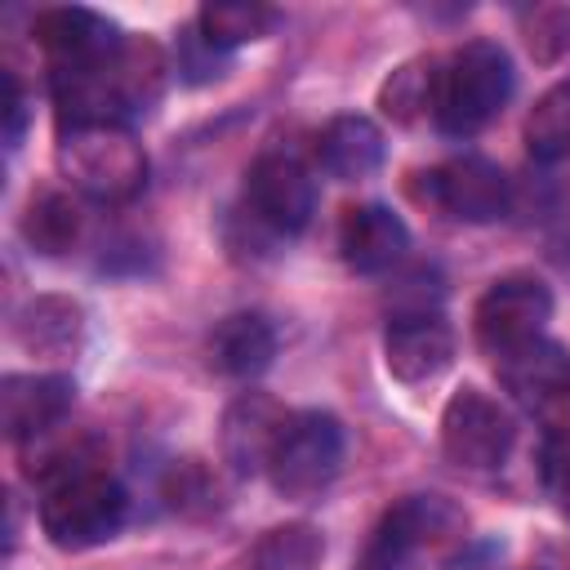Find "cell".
<instances>
[{"instance_id": "6da1fadb", "label": "cell", "mask_w": 570, "mask_h": 570, "mask_svg": "<svg viewBox=\"0 0 570 570\" xmlns=\"http://www.w3.org/2000/svg\"><path fill=\"white\" fill-rule=\"evenodd\" d=\"M174 62L151 36L125 31V40L76 71H49V89L58 102V125H125L160 102Z\"/></svg>"}, {"instance_id": "7a4b0ae2", "label": "cell", "mask_w": 570, "mask_h": 570, "mask_svg": "<svg viewBox=\"0 0 570 570\" xmlns=\"http://www.w3.org/2000/svg\"><path fill=\"white\" fill-rule=\"evenodd\" d=\"M53 156L62 178L98 205H125L147 187V151L129 125H58Z\"/></svg>"}, {"instance_id": "3957f363", "label": "cell", "mask_w": 570, "mask_h": 570, "mask_svg": "<svg viewBox=\"0 0 570 570\" xmlns=\"http://www.w3.org/2000/svg\"><path fill=\"white\" fill-rule=\"evenodd\" d=\"M468 543V512L445 494H405L374 530V561L383 570H445Z\"/></svg>"}, {"instance_id": "277c9868", "label": "cell", "mask_w": 570, "mask_h": 570, "mask_svg": "<svg viewBox=\"0 0 570 570\" xmlns=\"http://www.w3.org/2000/svg\"><path fill=\"white\" fill-rule=\"evenodd\" d=\"M517 71L499 40H468L445 58L441 71V98H436V125L450 138L481 134L512 98Z\"/></svg>"}, {"instance_id": "5b68a950", "label": "cell", "mask_w": 570, "mask_h": 570, "mask_svg": "<svg viewBox=\"0 0 570 570\" xmlns=\"http://www.w3.org/2000/svg\"><path fill=\"white\" fill-rule=\"evenodd\" d=\"M125 512H129L125 485L116 476H107L102 468H94V472H80L71 481L45 490L40 530L53 548L85 552V548H98V543L116 539L120 525H125Z\"/></svg>"}, {"instance_id": "8992f818", "label": "cell", "mask_w": 570, "mask_h": 570, "mask_svg": "<svg viewBox=\"0 0 570 570\" xmlns=\"http://www.w3.org/2000/svg\"><path fill=\"white\" fill-rule=\"evenodd\" d=\"M343 423L330 410H289V423L267 463L272 490L294 503L321 499L343 468Z\"/></svg>"}, {"instance_id": "52a82bcc", "label": "cell", "mask_w": 570, "mask_h": 570, "mask_svg": "<svg viewBox=\"0 0 570 570\" xmlns=\"http://www.w3.org/2000/svg\"><path fill=\"white\" fill-rule=\"evenodd\" d=\"M517 445V423L508 414L503 401H494L490 392L463 383L445 410H441V450L454 468L468 472H494L508 463Z\"/></svg>"}, {"instance_id": "ba28073f", "label": "cell", "mask_w": 570, "mask_h": 570, "mask_svg": "<svg viewBox=\"0 0 570 570\" xmlns=\"http://www.w3.org/2000/svg\"><path fill=\"white\" fill-rule=\"evenodd\" d=\"M548 321H552V289L525 272L499 276L472 307V334L490 361L543 338Z\"/></svg>"}, {"instance_id": "9c48e42d", "label": "cell", "mask_w": 570, "mask_h": 570, "mask_svg": "<svg viewBox=\"0 0 570 570\" xmlns=\"http://www.w3.org/2000/svg\"><path fill=\"white\" fill-rule=\"evenodd\" d=\"M245 209L281 240L298 236L316 214V183L289 147H267L245 169Z\"/></svg>"}, {"instance_id": "30bf717a", "label": "cell", "mask_w": 570, "mask_h": 570, "mask_svg": "<svg viewBox=\"0 0 570 570\" xmlns=\"http://www.w3.org/2000/svg\"><path fill=\"white\" fill-rule=\"evenodd\" d=\"M423 178H428V196L459 223H494L512 205L508 174L485 156H454Z\"/></svg>"}, {"instance_id": "8fae6325", "label": "cell", "mask_w": 570, "mask_h": 570, "mask_svg": "<svg viewBox=\"0 0 570 570\" xmlns=\"http://www.w3.org/2000/svg\"><path fill=\"white\" fill-rule=\"evenodd\" d=\"M31 36L36 45L45 49L49 58V71H76V67H89L98 58H107L125 31L98 13V9H85V4H58V9H40L36 22H31Z\"/></svg>"}, {"instance_id": "7c38bea8", "label": "cell", "mask_w": 570, "mask_h": 570, "mask_svg": "<svg viewBox=\"0 0 570 570\" xmlns=\"http://www.w3.org/2000/svg\"><path fill=\"white\" fill-rule=\"evenodd\" d=\"M289 423V410L281 401H272L267 392H240L227 410H223V428H218V450L223 463L236 476H258L272 463V450L281 441Z\"/></svg>"}, {"instance_id": "4fadbf2b", "label": "cell", "mask_w": 570, "mask_h": 570, "mask_svg": "<svg viewBox=\"0 0 570 570\" xmlns=\"http://www.w3.org/2000/svg\"><path fill=\"white\" fill-rule=\"evenodd\" d=\"M454 330L441 312L396 316L383 330V365L396 383H432L454 365Z\"/></svg>"}, {"instance_id": "5bb4252c", "label": "cell", "mask_w": 570, "mask_h": 570, "mask_svg": "<svg viewBox=\"0 0 570 570\" xmlns=\"http://www.w3.org/2000/svg\"><path fill=\"white\" fill-rule=\"evenodd\" d=\"M71 405H76L71 374H4L0 379V428L18 445L62 428Z\"/></svg>"}, {"instance_id": "9a60e30c", "label": "cell", "mask_w": 570, "mask_h": 570, "mask_svg": "<svg viewBox=\"0 0 570 570\" xmlns=\"http://www.w3.org/2000/svg\"><path fill=\"white\" fill-rule=\"evenodd\" d=\"M410 249V227L405 218L383 205V200H361L352 209H343V223H338V254L352 272L361 276H379V272H392Z\"/></svg>"}, {"instance_id": "2e32d148", "label": "cell", "mask_w": 570, "mask_h": 570, "mask_svg": "<svg viewBox=\"0 0 570 570\" xmlns=\"http://www.w3.org/2000/svg\"><path fill=\"white\" fill-rule=\"evenodd\" d=\"M9 334L36 361H67L85 343V307L71 294H36L13 312Z\"/></svg>"}, {"instance_id": "e0dca14e", "label": "cell", "mask_w": 570, "mask_h": 570, "mask_svg": "<svg viewBox=\"0 0 570 570\" xmlns=\"http://www.w3.org/2000/svg\"><path fill=\"white\" fill-rule=\"evenodd\" d=\"M494 374L525 410H548L570 392V352L557 338H534V343L499 356Z\"/></svg>"}, {"instance_id": "ac0fdd59", "label": "cell", "mask_w": 570, "mask_h": 570, "mask_svg": "<svg viewBox=\"0 0 570 570\" xmlns=\"http://www.w3.org/2000/svg\"><path fill=\"white\" fill-rule=\"evenodd\" d=\"M316 160L338 183H365L387 160L383 129L361 111H343V116L325 120V129L316 134Z\"/></svg>"}, {"instance_id": "d6986e66", "label": "cell", "mask_w": 570, "mask_h": 570, "mask_svg": "<svg viewBox=\"0 0 570 570\" xmlns=\"http://www.w3.org/2000/svg\"><path fill=\"white\" fill-rule=\"evenodd\" d=\"M205 356L223 379H258L276 356V330L258 312H232L209 330Z\"/></svg>"}, {"instance_id": "ffe728a7", "label": "cell", "mask_w": 570, "mask_h": 570, "mask_svg": "<svg viewBox=\"0 0 570 570\" xmlns=\"http://www.w3.org/2000/svg\"><path fill=\"white\" fill-rule=\"evenodd\" d=\"M441 71L445 62L432 53H419L401 62L383 85H379V111L392 125H419L423 116L436 120V98H441Z\"/></svg>"}, {"instance_id": "44dd1931", "label": "cell", "mask_w": 570, "mask_h": 570, "mask_svg": "<svg viewBox=\"0 0 570 570\" xmlns=\"http://www.w3.org/2000/svg\"><path fill=\"white\" fill-rule=\"evenodd\" d=\"M80 236H85V214H80V205H76L67 191L45 187V191H36V196L27 200V209H22V240H27L40 258H62V254H71V249L80 245Z\"/></svg>"}, {"instance_id": "7402d4cb", "label": "cell", "mask_w": 570, "mask_h": 570, "mask_svg": "<svg viewBox=\"0 0 570 570\" xmlns=\"http://www.w3.org/2000/svg\"><path fill=\"white\" fill-rule=\"evenodd\" d=\"M98 459H94V441L89 436H67V428H53L45 436H31L22 441V472L27 481H36L40 490H53L80 472H94Z\"/></svg>"}, {"instance_id": "603a6c76", "label": "cell", "mask_w": 570, "mask_h": 570, "mask_svg": "<svg viewBox=\"0 0 570 570\" xmlns=\"http://www.w3.org/2000/svg\"><path fill=\"white\" fill-rule=\"evenodd\" d=\"M191 22L200 27V36L209 45H218V49L232 53L236 45H249V40L272 36L276 22H281V13L272 4H263V0H209V4L196 9Z\"/></svg>"}, {"instance_id": "cb8c5ba5", "label": "cell", "mask_w": 570, "mask_h": 570, "mask_svg": "<svg viewBox=\"0 0 570 570\" xmlns=\"http://www.w3.org/2000/svg\"><path fill=\"white\" fill-rule=\"evenodd\" d=\"M325 534L312 521H285L254 539L245 552V570H321Z\"/></svg>"}, {"instance_id": "d4e9b609", "label": "cell", "mask_w": 570, "mask_h": 570, "mask_svg": "<svg viewBox=\"0 0 570 570\" xmlns=\"http://www.w3.org/2000/svg\"><path fill=\"white\" fill-rule=\"evenodd\" d=\"M525 151L543 165L570 156V80H557L534 98L525 116Z\"/></svg>"}, {"instance_id": "484cf974", "label": "cell", "mask_w": 570, "mask_h": 570, "mask_svg": "<svg viewBox=\"0 0 570 570\" xmlns=\"http://www.w3.org/2000/svg\"><path fill=\"white\" fill-rule=\"evenodd\" d=\"M160 499L169 503V512L191 517V521L218 512V503H223L218 481L200 459H174L165 468V476H160Z\"/></svg>"}, {"instance_id": "4316f807", "label": "cell", "mask_w": 570, "mask_h": 570, "mask_svg": "<svg viewBox=\"0 0 570 570\" xmlns=\"http://www.w3.org/2000/svg\"><path fill=\"white\" fill-rule=\"evenodd\" d=\"M227 62H232V53L218 49V45H209V40L200 36L196 22H187V27L178 31V45H174V71H178L183 85H209V80H223V76H227Z\"/></svg>"}, {"instance_id": "83f0119b", "label": "cell", "mask_w": 570, "mask_h": 570, "mask_svg": "<svg viewBox=\"0 0 570 570\" xmlns=\"http://www.w3.org/2000/svg\"><path fill=\"white\" fill-rule=\"evenodd\" d=\"M525 45L534 62H561L570 53V9H534V18L525 22Z\"/></svg>"}, {"instance_id": "f1b7e54d", "label": "cell", "mask_w": 570, "mask_h": 570, "mask_svg": "<svg viewBox=\"0 0 570 570\" xmlns=\"http://www.w3.org/2000/svg\"><path fill=\"white\" fill-rule=\"evenodd\" d=\"M543 481L557 494V503L570 512V428H552L543 445Z\"/></svg>"}, {"instance_id": "f546056e", "label": "cell", "mask_w": 570, "mask_h": 570, "mask_svg": "<svg viewBox=\"0 0 570 570\" xmlns=\"http://www.w3.org/2000/svg\"><path fill=\"white\" fill-rule=\"evenodd\" d=\"M22 134H27V94H22L18 76L4 71V147L18 151Z\"/></svg>"}]
</instances>
